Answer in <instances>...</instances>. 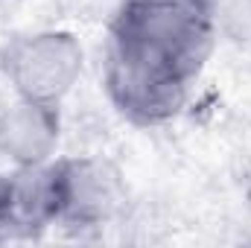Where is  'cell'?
<instances>
[{
  "instance_id": "cell-4",
  "label": "cell",
  "mask_w": 251,
  "mask_h": 248,
  "mask_svg": "<svg viewBox=\"0 0 251 248\" xmlns=\"http://www.w3.org/2000/svg\"><path fill=\"white\" fill-rule=\"evenodd\" d=\"M59 146V105L15 97L0 108V155L18 170L41 167Z\"/></svg>"
},
{
  "instance_id": "cell-6",
  "label": "cell",
  "mask_w": 251,
  "mask_h": 248,
  "mask_svg": "<svg viewBox=\"0 0 251 248\" xmlns=\"http://www.w3.org/2000/svg\"><path fill=\"white\" fill-rule=\"evenodd\" d=\"M246 12H249V21H251V0H246Z\"/></svg>"
},
{
  "instance_id": "cell-5",
  "label": "cell",
  "mask_w": 251,
  "mask_h": 248,
  "mask_svg": "<svg viewBox=\"0 0 251 248\" xmlns=\"http://www.w3.org/2000/svg\"><path fill=\"white\" fill-rule=\"evenodd\" d=\"M9 231H15V219H12V175H0V240L9 237Z\"/></svg>"
},
{
  "instance_id": "cell-2",
  "label": "cell",
  "mask_w": 251,
  "mask_h": 248,
  "mask_svg": "<svg viewBox=\"0 0 251 248\" xmlns=\"http://www.w3.org/2000/svg\"><path fill=\"white\" fill-rule=\"evenodd\" d=\"M82 44L64 29L15 38L3 53V73L15 97L59 105L82 76Z\"/></svg>"
},
{
  "instance_id": "cell-3",
  "label": "cell",
  "mask_w": 251,
  "mask_h": 248,
  "mask_svg": "<svg viewBox=\"0 0 251 248\" xmlns=\"http://www.w3.org/2000/svg\"><path fill=\"white\" fill-rule=\"evenodd\" d=\"M50 196H53V222L70 225H97L105 222L120 198L123 184L111 164L94 158H70L47 164Z\"/></svg>"
},
{
  "instance_id": "cell-1",
  "label": "cell",
  "mask_w": 251,
  "mask_h": 248,
  "mask_svg": "<svg viewBox=\"0 0 251 248\" xmlns=\"http://www.w3.org/2000/svg\"><path fill=\"white\" fill-rule=\"evenodd\" d=\"M213 44L210 0H126L105 53V88L137 123H164L187 99Z\"/></svg>"
}]
</instances>
